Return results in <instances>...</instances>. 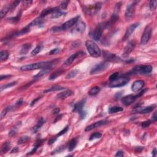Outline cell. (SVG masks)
<instances>
[{
	"label": "cell",
	"mask_w": 157,
	"mask_h": 157,
	"mask_svg": "<svg viewBox=\"0 0 157 157\" xmlns=\"http://www.w3.org/2000/svg\"><path fill=\"white\" fill-rule=\"evenodd\" d=\"M58 60H55L50 61L39 62V63H33V64L24 65V66H22L20 68V70L21 71H33V70H36L39 69L50 70L58 63Z\"/></svg>",
	"instance_id": "cell-1"
},
{
	"label": "cell",
	"mask_w": 157,
	"mask_h": 157,
	"mask_svg": "<svg viewBox=\"0 0 157 157\" xmlns=\"http://www.w3.org/2000/svg\"><path fill=\"white\" fill-rule=\"evenodd\" d=\"M79 18H80L79 16H76L75 17L70 19L69 20L66 22L63 23V24H62L61 25L54 26V27H53L51 29V31L53 32H61V31L67 30V29L71 28V27L74 26L76 23L78 22Z\"/></svg>",
	"instance_id": "cell-2"
},
{
	"label": "cell",
	"mask_w": 157,
	"mask_h": 157,
	"mask_svg": "<svg viewBox=\"0 0 157 157\" xmlns=\"http://www.w3.org/2000/svg\"><path fill=\"white\" fill-rule=\"evenodd\" d=\"M85 46H86L88 53L91 57L97 58L101 54V50L99 48V47L93 41H87L86 43H85Z\"/></svg>",
	"instance_id": "cell-3"
},
{
	"label": "cell",
	"mask_w": 157,
	"mask_h": 157,
	"mask_svg": "<svg viewBox=\"0 0 157 157\" xmlns=\"http://www.w3.org/2000/svg\"><path fill=\"white\" fill-rule=\"evenodd\" d=\"M152 66L150 65H141L137 66L132 69V73L133 74H139L141 75H147L151 73L152 71Z\"/></svg>",
	"instance_id": "cell-4"
},
{
	"label": "cell",
	"mask_w": 157,
	"mask_h": 157,
	"mask_svg": "<svg viewBox=\"0 0 157 157\" xmlns=\"http://www.w3.org/2000/svg\"><path fill=\"white\" fill-rule=\"evenodd\" d=\"M146 91V90H143V91L140 92L139 93H138V95H129L125 96L124 97L122 98V102L123 103V104H124L126 106H128L131 105V104H133L135 101L136 100V99L138 98V97L139 96L143 95L145 93V91Z\"/></svg>",
	"instance_id": "cell-5"
},
{
	"label": "cell",
	"mask_w": 157,
	"mask_h": 157,
	"mask_svg": "<svg viewBox=\"0 0 157 157\" xmlns=\"http://www.w3.org/2000/svg\"><path fill=\"white\" fill-rule=\"evenodd\" d=\"M130 81V79L128 77H119L115 80L111 81L109 86L111 88H116V87H121L125 86L127 85Z\"/></svg>",
	"instance_id": "cell-6"
},
{
	"label": "cell",
	"mask_w": 157,
	"mask_h": 157,
	"mask_svg": "<svg viewBox=\"0 0 157 157\" xmlns=\"http://www.w3.org/2000/svg\"><path fill=\"white\" fill-rule=\"evenodd\" d=\"M109 63L108 61H102L98 63L93 67L90 71L91 74H96L102 71H105L109 67Z\"/></svg>",
	"instance_id": "cell-7"
},
{
	"label": "cell",
	"mask_w": 157,
	"mask_h": 157,
	"mask_svg": "<svg viewBox=\"0 0 157 157\" xmlns=\"http://www.w3.org/2000/svg\"><path fill=\"white\" fill-rule=\"evenodd\" d=\"M106 25L105 23H102V24H99L96 26V27L95 28L92 34V38L95 41H98L100 40L102 36V32H103L104 29L106 28Z\"/></svg>",
	"instance_id": "cell-8"
},
{
	"label": "cell",
	"mask_w": 157,
	"mask_h": 157,
	"mask_svg": "<svg viewBox=\"0 0 157 157\" xmlns=\"http://www.w3.org/2000/svg\"><path fill=\"white\" fill-rule=\"evenodd\" d=\"M136 3V1H133L127 6L125 11V18L127 20H131L134 17Z\"/></svg>",
	"instance_id": "cell-9"
},
{
	"label": "cell",
	"mask_w": 157,
	"mask_h": 157,
	"mask_svg": "<svg viewBox=\"0 0 157 157\" xmlns=\"http://www.w3.org/2000/svg\"><path fill=\"white\" fill-rule=\"evenodd\" d=\"M101 3H97L93 6L89 7H84V11L88 15H93L98 12L101 7Z\"/></svg>",
	"instance_id": "cell-10"
},
{
	"label": "cell",
	"mask_w": 157,
	"mask_h": 157,
	"mask_svg": "<svg viewBox=\"0 0 157 157\" xmlns=\"http://www.w3.org/2000/svg\"><path fill=\"white\" fill-rule=\"evenodd\" d=\"M152 35V28L150 26H147L145 28V30H144L143 35L142 36V38L141 39V44L145 45L148 43L149 39H150Z\"/></svg>",
	"instance_id": "cell-11"
},
{
	"label": "cell",
	"mask_w": 157,
	"mask_h": 157,
	"mask_svg": "<svg viewBox=\"0 0 157 157\" xmlns=\"http://www.w3.org/2000/svg\"><path fill=\"white\" fill-rule=\"evenodd\" d=\"M86 28V25L83 22H79L75 25L71 30V33L72 34H81L85 31Z\"/></svg>",
	"instance_id": "cell-12"
},
{
	"label": "cell",
	"mask_w": 157,
	"mask_h": 157,
	"mask_svg": "<svg viewBox=\"0 0 157 157\" xmlns=\"http://www.w3.org/2000/svg\"><path fill=\"white\" fill-rule=\"evenodd\" d=\"M155 108V106H150L145 107V108H140V107H138V108H134V109L133 110V112L135 113H149L153 111Z\"/></svg>",
	"instance_id": "cell-13"
},
{
	"label": "cell",
	"mask_w": 157,
	"mask_h": 157,
	"mask_svg": "<svg viewBox=\"0 0 157 157\" xmlns=\"http://www.w3.org/2000/svg\"><path fill=\"white\" fill-rule=\"evenodd\" d=\"M135 46H136V43H135L134 41H131L129 42L128 44H127V46L125 47L123 52V57H128V56L130 55V53H131L132 51L133 50V49H134Z\"/></svg>",
	"instance_id": "cell-14"
},
{
	"label": "cell",
	"mask_w": 157,
	"mask_h": 157,
	"mask_svg": "<svg viewBox=\"0 0 157 157\" xmlns=\"http://www.w3.org/2000/svg\"><path fill=\"white\" fill-rule=\"evenodd\" d=\"M84 54H85V53L82 52V51H79V52H77L75 53V54H72V55L70 56L69 58H68L67 60L65 61L64 65H65V66H69V65L72 64V62L74 61L76 58H78V57H81V56L83 55Z\"/></svg>",
	"instance_id": "cell-15"
},
{
	"label": "cell",
	"mask_w": 157,
	"mask_h": 157,
	"mask_svg": "<svg viewBox=\"0 0 157 157\" xmlns=\"http://www.w3.org/2000/svg\"><path fill=\"white\" fill-rule=\"evenodd\" d=\"M108 123V121L107 120H99L98 122H96L94 123L91 124L88 127H86L85 128V131H89L91 130H93V129L98 128V127H101V126L104 125L106 124H107Z\"/></svg>",
	"instance_id": "cell-16"
},
{
	"label": "cell",
	"mask_w": 157,
	"mask_h": 157,
	"mask_svg": "<svg viewBox=\"0 0 157 157\" xmlns=\"http://www.w3.org/2000/svg\"><path fill=\"white\" fill-rule=\"evenodd\" d=\"M145 83L142 80H138L133 82V85L131 86V90L134 92H138L140 90L142 89L144 87Z\"/></svg>",
	"instance_id": "cell-17"
},
{
	"label": "cell",
	"mask_w": 157,
	"mask_h": 157,
	"mask_svg": "<svg viewBox=\"0 0 157 157\" xmlns=\"http://www.w3.org/2000/svg\"><path fill=\"white\" fill-rule=\"evenodd\" d=\"M139 26V23H134V24H132L128 28V29H127L126 31V33L125 34V36L123 38V40L125 41V40L128 39L131 36V35H132L133 32H134L135 29L137 27Z\"/></svg>",
	"instance_id": "cell-18"
},
{
	"label": "cell",
	"mask_w": 157,
	"mask_h": 157,
	"mask_svg": "<svg viewBox=\"0 0 157 157\" xmlns=\"http://www.w3.org/2000/svg\"><path fill=\"white\" fill-rule=\"evenodd\" d=\"M104 57L105 59L111 62H119L121 61L120 58L116 56L115 54H111L109 52H104Z\"/></svg>",
	"instance_id": "cell-19"
},
{
	"label": "cell",
	"mask_w": 157,
	"mask_h": 157,
	"mask_svg": "<svg viewBox=\"0 0 157 157\" xmlns=\"http://www.w3.org/2000/svg\"><path fill=\"white\" fill-rule=\"evenodd\" d=\"M86 99H83L80 100V101L77 102L74 106V109H73V111L76 112H79V113H81L83 111V108L84 106Z\"/></svg>",
	"instance_id": "cell-20"
},
{
	"label": "cell",
	"mask_w": 157,
	"mask_h": 157,
	"mask_svg": "<svg viewBox=\"0 0 157 157\" xmlns=\"http://www.w3.org/2000/svg\"><path fill=\"white\" fill-rule=\"evenodd\" d=\"M73 95H74V92H73L72 90H66V91H63V92L61 93H60L59 94L57 95V98L58 99H64L66 98L72 96Z\"/></svg>",
	"instance_id": "cell-21"
},
{
	"label": "cell",
	"mask_w": 157,
	"mask_h": 157,
	"mask_svg": "<svg viewBox=\"0 0 157 157\" xmlns=\"http://www.w3.org/2000/svg\"><path fill=\"white\" fill-rule=\"evenodd\" d=\"M46 119H44V118L43 117L40 118V119H39L38 123H37L36 125L33 128V132L34 133H36V132H38V130H39V129L43 127V125L46 123Z\"/></svg>",
	"instance_id": "cell-22"
},
{
	"label": "cell",
	"mask_w": 157,
	"mask_h": 157,
	"mask_svg": "<svg viewBox=\"0 0 157 157\" xmlns=\"http://www.w3.org/2000/svg\"><path fill=\"white\" fill-rule=\"evenodd\" d=\"M64 72L65 71L62 69H59L58 70H56L55 71H54V72L50 74V76L49 77V80H55V79H57V77H59V76H61Z\"/></svg>",
	"instance_id": "cell-23"
},
{
	"label": "cell",
	"mask_w": 157,
	"mask_h": 157,
	"mask_svg": "<svg viewBox=\"0 0 157 157\" xmlns=\"http://www.w3.org/2000/svg\"><path fill=\"white\" fill-rule=\"evenodd\" d=\"M77 139H76V138H73V139H71L68 144L67 147L68 149V150H69V152L72 151V150L76 148V145H77Z\"/></svg>",
	"instance_id": "cell-24"
},
{
	"label": "cell",
	"mask_w": 157,
	"mask_h": 157,
	"mask_svg": "<svg viewBox=\"0 0 157 157\" xmlns=\"http://www.w3.org/2000/svg\"><path fill=\"white\" fill-rule=\"evenodd\" d=\"M65 12L61 11L60 10H59V9L58 7H55V10L54 11L52 12V14H51L52 15V18H57L58 17H60L62 16L65 14Z\"/></svg>",
	"instance_id": "cell-25"
},
{
	"label": "cell",
	"mask_w": 157,
	"mask_h": 157,
	"mask_svg": "<svg viewBox=\"0 0 157 157\" xmlns=\"http://www.w3.org/2000/svg\"><path fill=\"white\" fill-rule=\"evenodd\" d=\"M55 7H54V8H47L46 9H44V10L43 11V12L41 13V15H40L39 17L43 18V17H44L47 16V15L49 14H52V12L54 11V10H55Z\"/></svg>",
	"instance_id": "cell-26"
},
{
	"label": "cell",
	"mask_w": 157,
	"mask_h": 157,
	"mask_svg": "<svg viewBox=\"0 0 157 157\" xmlns=\"http://www.w3.org/2000/svg\"><path fill=\"white\" fill-rule=\"evenodd\" d=\"M11 10V4H8V5L4 6L3 8L1 10V14H0V16H1V18L4 17L5 15L7 14V13L9 11Z\"/></svg>",
	"instance_id": "cell-27"
},
{
	"label": "cell",
	"mask_w": 157,
	"mask_h": 157,
	"mask_svg": "<svg viewBox=\"0 0 157 157\" xmlns=\"http://www.w3.org/2000/svg\"><path fill=\"white\" fill-rule=\"evenodd\" d=\"M101 88L99 87L95 86V87H93L90 89V90L89 91H88V95H89L90 96H95L96 95L98 94V93H99V91H100Z\"/></svg>",
	"instance_id": "cell-28"
},
{
	"label": "cell",
	"mask_w": 157,
	"mask_h": 157,
	"mask_svg": "<svg viewBox=\"0 0 157 157\" xmlns=\"http://www.w3.org/2000/svg\"><path fill=\"white\" fill-rule=\"evenodd\" d=\"M123 111V109L122 107L120 106H113L109 108V113H114L119 112H122Z\"/></svg>",
	"instance_id": "cell-29"
},
{
	"label": "cell",
	"mask_w": 157,
	"mask_h": 157,
	"mask_svg": "<svg viewBox=\"0 0 157 157\" xmlns=\"http://www.w3.org/2000/svg\"><path fill=\"white\" fill-rule=\"evenodd\" d=\"M65 88L63 87L60 86V85H55V86H53L52 87H50L49 89L45 90L44 93H47V92H50V91H59V90H64Z\"/></svg>",
	"instance_id": "cell-30"
},
{
	"label": "cell",
	"mask_w": 157,
	"mask_h": 157,
	"mask_svg": "<svg viewBox=\"0 0 157 157\" xmlns=\"http://www.w3.org/2000/svg\"><path fill=\"white\" fill-rule=\"evenodd\" d=\"M32 47V44H23L22 47L21 49V52L20 54L22 55H23V54H26V53L29 51V49Z\"/></svg>",
	"instance_id": "cell-31"
},
{
	"label": "cell",
	"mask_w": 157,
	"mask_h": 157,
	"mask_svg": "<svg viewBox=\"0 0 157 157\" xmlns=\"http://www.w3.org/2000/svg\"><path fill=\"white\" fill-rule=\"evenodd\" d=\"M11 148V143L7 141V142H4L3 144L2 147H1V152L3 153H6Z\"/></svg>",
	"instance_id": "cell-32"
},
{
	"label": "cell",
	"mask_w": 157,
	"mask_h": 157,
	"mask_svg": "<svg viewBox=\"0 0 157 157\" xmlns=\"http://www.w3.org/2000/svg\"><path fill=\"white\" fill-rule=\"evenodd\" d=\"M9 57V52L7 50H2L0 52V59L1 61H4L7 60Z\"/></svg>",
	"instance_id": "cell-33"
},
{
	"label": "cell",
	"mask_w": 157,
	"mask_h": 157,
	"mask_svg": "<svg viewBox=\"0 0 157 157\" xmlns=\"http://www.w3.org/2000/svg\"><path fill=\"white\" fill-rule=\"evenodd\" d=\"M21 15H22V12H18V14L17 15H16L15 17H11L8 18V20L10 22L13 23H17L18 21L20 20V19L21 17Z\"/></svg>",
	"instance_id": "cell-34"
},
{
	"label": "cell",
	"mask_w": 157,
	"mask_h": 157,
	"mask_svg": "<svg viewBox=\"0 0 157 157\" xmlns=\"http://www.w3.org/2000/svg\"><path fill=\"white\" fill-rule=\"evenodd\" d=\"M79 72V70L77 69H74L72 71H71V72H69L66 76V79H69L71 78H73V77H76L77 76V74H78Z\"/></svg>",
	"instance_id": "cell-35"
},
{
	"label": "cell",
	"mask_w": 157,
	"mask_h": 157,
	"mask_svg": "<svg viewBox=\"0 0 157 157\" xmlns=\"http://www.w3.org/2000/svg\"><path fill=\"white\" fill-rule=\"evenodd\" d=\"M12 108H13V107L11 106H8L7 107V108H6L5 109H4L3 111L1 112V119H3V118L6 116V114H7V113L12 109Z\"/></svg>",
	"instance_id": "cell-36"
},
{
	"label": "cell",
	"mask_w": 157,
	"mask_h": 157,
	"mask_svg": "<svg viewBox=\"0 0 157 157\" xmlns=\"http://www.w3.org/2000/svg\"><path fill=\"white\" fill-rule=\"evenodd\" d=\"M29 139H30V138H29V136H22L18 140V144H25V143L27 142Z\"/></svg>",
	"instance_id": "cell-37"
},
{
	"label": "cell",
	"mask_w": 157,
	"mask_h": 157,
	"mask_svg": "<svg viewBox=\"0 0 157 157\" xmlns=\"http://www.w3.org/2000/svg\"><path fill=\"white\" fill-rule=\"evenodd\" d=\"M49 71H50L49 69H43V70H42L41 72H39L38 74H36V75L34 76L33 77L35 79L40 78V77H41L42 76H44L45 74H46L48 72H49Z\"/></svg>",
	"instance_id": "cell-38"
},
{
	"label": "cell",
	"mask_w": 157,
	"mask_h": 157,
	"mask_svg": "<svg viewBox=\"0 0 157 157\" xmlns=\"http://www.w3.org/2000/svg\"><path fill=\"white\" fill-rule=\"evenodd\" d=\"M101 136H102L101 133L96 132V133H93V134L90 136L89 139H90V141H93V140H94V139H99V138H101Z\"/></svg>",
	"instance_id": "cell-39"
},
{
	"label": "cell",
	"mask_w": 157,
	"mask_h": 157,
	"mask_svg": "<svg viewBox=\"0 0 157 157\" xmlns=\"http://www.w3.org/2000/svg\"><path fill=\"white\" fill-rule=\"evenodd\" d=\"M41 49H42V46H41V45H38V46H37L36 47L35 49L32 50V55L33 56L36 55L37 54H39V53L41 52Z\"/></svg>",
	"instance_id": "cell-40"
},
{
	"label": "cell",
	"mask_w": 157,
	"mask_h": 157,
	"mask_svg": "<svg viewBox=\"0 0 157 157\" xmlns=\"http://www.w3.org/2000/svg\"><path fill=\"white\" fill-rule=\"evenodd\" d=\"M16 84H17V82H11V83H7L6 85H3V86L1 87V91H3V90L6 89V88H7L9 87H13L14 85H15Z\"/></svg>",
	"instance_id": "cell-41"
},
{
	"label": "cell",
	"mask_w": 157,
	"mask_h": 157,
	"mask_svg": "<svg viewBox=\"0 0 157 157\" xmlns=\"http://www.w3.org/2000/svg\"><path fill=\"white\" fill-rule=\"evenodd\" d=\"M157 1H150L149 4V7L151 11H154L156 8Z\"/></svg>",
	"instance_id": "cell-42"
},
{
	"label": "cell",
	"mask_w": 157,
	"mask_h": 157,
	"mask_svg": "<svg viewBox=\"0 0 157 157\" xmlns=\"http://www.w3.org/2000/svg\"><path fill=\"white\" fill-rule=\"evenodd\" d=\"M119 77V72H115L113 74H112L111 76H110L109 77V80L110 81H112V80H115L117 78Z\"/></svg>",
	"instance_id": "cell-43"
},
{
	"label": "cell",
	"mask_w": 157,
	"mask_h": 157,
	"mask_svg": "<svg viewBox=\"0 0 157 157\" xmlns=\"http://www.w3.org/2000/svg\"><path fill=\"white\" fill-rule=\"evenodd\" d=\"M61 50L59 49V48H56V49H52V50L49 52V54L50 55H55V54H58V53H60L61 52Z\"/></svg>",
	"instance_id": "cell-44"
},
{
	"label": "cell",
	"mask_w": 157,
	"mask_h": 157,
	"mask_svg": "<svg viewBox=\"0 0 157 157\" xmlns=\"http://www.w3.org/2000/svg\"><path fill=\"white\" fill-rule=\"evenodd\" d=\"M151 122H152L151 121H150V120L145 121V122H143L142 123L141 126H142V128H147V127H149V126H150V124H151Z\"/></svg>",
	"instance_id": "cell-45"
},
{
	"label": "cell",
	"mask_w": 157,
	"mask_h": 157,
	"mask_svg": "<svg viewBox=\"0 0 157 157\" xmlns=\"http://www.w3.org/2000/svg\"><path fill=\"white\" fill-rule=\"evenodd\" d=\"M20 3V1H15L14 2H12L11 4V10H13V9H15V7H17L18 5V4Z\"/></svg>",
	"instance_id": "cell-46"
},
{
	"label": "cell",
	"mask_w": 157,
	"mask_h": 157,
	"mask_svg": "<svg viewBox=\"0 0 157 157\" xmlns=\"http://www.w3.org/2000/svg\"><path fill=\"white\" fill-rule=\"evenodd\" d=\"M68 129H69V127H68V126H67V127H65V128L64 129H63V130H61V131H60V133H59L57 135V137H58V136H61V135H63V134H65V133H66V132L68 131Z\"/></svg>",
	"instance_id": "cell-47"
},
{
	"label": "cell",
	"mask_w": 157,
	"mask_h": 157,
	"mask_svg": "<svg viewBox=\"0 0 157 157\" xmlns=\"http://www.w3.org/2000/svg\"><path fill=\"white\" fill-rule=\"evenodd\" d=\"M68 3H69V1H63V2L61 3V7L63 9H66V8H67L68 7Z\"/></svg>",
	"instance_id": "cell-48"
},
{
	"label": "cell",
	"mask_w": 157,
	"mask_h": 157,
	"mask_svg": "<svg viewBox=\"0 0 157 157\" xmlns=\"http://www.w3.org/2000/svg\"><path fill=\"white\" fill-rule=\"evenodd\" d=\"M57 138H57V136H55V137H53V138H52L50 139L49 140L48 144H49V145H52V144H54V143L55 142L56 140L57 139Z\"/></svg>",
	"instance_id": "cell-49"
},
{
	"label": "cell",
	"mask_w": 157,
	"mask_h": 157,
	"mask_svg": "<svg viewBox=\"0 0 157 157\" xmlns=\"http://www.w3.org/2000/svg\"><path fill=\"white\" fill-rule=\"evenodd\" d=\"M63 147H58V148H57V149H55V150L53 152V153H52V155L55 154V153H60V152H61L62 150H63Z\"/></svg>",
	"instance_id": "cell-50"
},
{
	"label": "cell",
	"mask_w": 157,
	"mask_h": 157,
	"mask_svg": "<svg viewBox=\"0 0 157 157\" xmlns=\"http://www.w3.org/2000/svg\"><path fill=\"white\" fill-rule=\"evenodd\" d=\"M79 114H80V119H85V117H86L87 113H86V112H85V111H83L81 113H79Z\"/></svg>",
	"instance_id": "cell-51"
},
{
	"label": "cell",
	"mask_w": 157,
	"mask_h": 157,
	"mask_svg": "<svg viewBox=\"0 0 157 157\" xmlns=\"http://www.w3.org/2000/svg\"><path fill=\"white\" fill-rule=\"evenodd\" d=\"M152 122H156L157 120V116H156V112H154V113L153 114V116L152 117Z\"/></svg>",
	"instance_id": "cell-52"
},
{
	"label": "cell",
	"mask_w": 157,
	"mask_h": 157,
	"mask_svg": "<svg viewBox=\"0 0 157 157\" xmlns=\"http://www.w3.org/2000/svg\"><path fill=\"white\" fill-rule=\"evenodd\" d=\"M40 98H36V99H34V100L32 102V103L30 104V106H33L35 105L36 103V102L38 101V100H39Z\"/></svg>",
	"instance_id": "cell-53"
},
{
	"label": "cell",
	"mask_w": 157,
	"mask_h": 157,
	"mask_svg": "<svg viewBox=\"0 0 157 157\" xmlns=\"http://www.w3.org/2000/svg\"><path fill=\"white\" fill-rule=\"evenodd\" d=\"M15 133H16V131H15V130H11V131H9V136H10V137L13 136L15 134Z\"/></svg>",
	"instance_id": "cell-54"
},
{
	"label": "cell",
	"mask_w": 157,
	"mask_h": 157,
	"mask_svg": "<svg viewBox=\"0 0 157 157\" xmlns=\"http://www.w3.org/2000/svg\"><path fill=\"white\" fill-rule=\"evenodd\" d=\"M123 155L124 153L122 151H118L116 154V156H123Z\"/></svg>",
	"instance_id": "cell-55"
},
{
	"label": "cell",
	"mask_w": 157,
	"mask_h": 157,
	"mask_svg": "<svg viewBox=\"0 0 157 157\" xmlns=\"http://www.w3.org/2000/svg\"><path fill=\"white\" fill-rule=\"evenodd\" d=\"M11 77V76H10V75H1V78H0V79H1V80H3V79H7V78H8V77Z\"/></svg>",
	"instance_id": "cell-56"
},
{
	"label": "cell",
	"mask_w": 157,
	"mask_h": 157,
	"mask_svg": "<svg viewBox=\"0 0 157 157\" xmlns=\"http://www.w3.org/2000/svg\"><path fill=\"white\" fill-rule=\"evenodd\" d=\"M59 112H60V109L59 108H55L53 110V113H54V114L59 113Z\"/></svg>",
	"instance_id": "cell-57"
},
{
	"label": "cell",
	"mask_w": 157,
	"mask_h": 157,
	"mask_svg": "<svg viewBox=\"0 0 157 157\" xmlns=\"http://www.w3.org/2000/svg\"><path fill=\"white\" fill-rule=\"evenodd\" d=\"M22 102H23V100H22V99H19V100H18V101L16 102V105H17V106L21 105L22 104Z\"/></svg>",
	"instance_id": "cell-58"
},
{
	"label": "cell",
	"mask_w": 157,
	"mask_h": 157,
	"mask_svg": "<svg viewBox=\"0 0 157 157\" xmlns=\"http://www.w3.org/2000/svg\"><path fill=\"white\" fill-rule=\"evenodd\" d=\"M18 149L17 147H15V148H14L12 150L11 153H16V152H18Z\"/></svg>",
	"instance_id": "cell-59"
},
{
	"label": "cell",
	"mask_w": 157,
	"mask_h": 157,
	"mask_svg": "<svg viewBox=\"0 0 157 157\" xmlns=\"http://www.w3.org/2000/svg\"><path fill=\"white\" fill-rule=\"evenodd\" d=\"M156 149H154L153 151H152V155H153V156H156Z\"/></svg>",
	"instance_id": "cell-60"
},
{
	"label": "cell",
	"mask_w": 157,
	"mask_h": 157,
	"mask_svg": "<svg viewBox=\"0 0 157 157\" xmlns=\"http://www.w3.org/2000/svg\"><path fill=\"white\" fill-rule=\"evenodd\" d=\"M61 116H62L61 115H60V116H57V118H60V119H61ZM58 120V119H56V120L55 121V122H57V121Z\"/></svg>",
	"instance_id": "cell-61"
}]
</instances>
